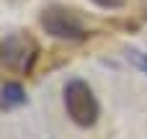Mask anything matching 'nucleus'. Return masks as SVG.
Here are the masks:
<instances>
[{"label": "nucleus", "mask_w": 147, "mask_h": 139, "mask_svg": "<svg viewBox=\"0 0 147 139\" xmlns=\"http://www.w3.org/2000/svg\"><path fill=\"white\" fill-rule=\"evenodd\" d=\"M39 57V44L26 31H13L5 39H0V70L28 75L34 70V62Z\"/></svg>", "instance_id": "1"}, {"label": "nucleus", "mask_w": 147, "mask_h": 139, "mask_svg": "<svg viewBox=\"0 0 147 139\" xmlns=\"http://www.w3.org/2000/svg\"><path fill=\"white\" fill-rule=\"evenodd\" d=\"M41 28L54 36V39H67V41H83L90 36L83 15L72 8H65V5H49L41 10Z\"/></svg>", "instance_id": "2"}, {"label": "nucleus", "mask_w": 147, "mask_h": 139, "mask_svg": "<svg viewBox=\"0 0 147 139\" xmlns=\"http://www.w3.org/2000/svg\"><path fill=\"white\" fill-rule=\"evenodd\" d=\"M62 93H65L67 116H70L78 126H83V129L93 126L96 119H98V101H96L90 85H88L85 80H78V77H75V80H70V83L65 85Z\"/></svg>", "instance_id": "3"}, {"label": "nucleus", "mask_w": 147, "mask_h": 139, "mask_svg": "<svg viewBox=\"0 0 147 139\" xmlns=\"http://www.w3.org/2000/svg\"><path fill=\"white\" fill-rule=\"evenodd\" d=\"M26 103V90L18 83H5L0 88V111H13Z\"/></svg>", "instance_id": "4"}, {"label": "nucleus", "mask_w": 147, "mask_h": 139, "mask_svg": "<svg viewBox=\"0 0 147 139\" xmlns=\"http://www.w3.org/2000/svg\"><path fill=\"white\" fill-rule=\"evenodd\" d=\"M127 59H129V62H132L140 72H145V75H147V52L129 46V49H127Z\"/></svg>", "instance_id": "5"}, {"label": "nucleus", "mask_w": 147, "mask_h": 139, "mask_svg": "<svg viewBox=\"0 0 147 139\" xmlns=\"http://www.w3.org/2000/svg\"><path fill=\"white\" fill-rule=\"evenodd\" d=\"M98 8H106V10H119V8H124V3L127 0H93Z\"/></svg>", "instance_id": "6"}]
</instances>
